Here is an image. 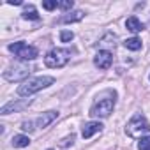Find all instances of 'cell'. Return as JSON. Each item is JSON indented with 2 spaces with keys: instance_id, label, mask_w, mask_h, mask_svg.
Returning a JSON list of instances; mask_svg holds the SVG:
<instances>
[{
  "instance_id": "cell-1",
  "label": "cell",
  "mask_w": 150,
  "mask_h": 150,
  "mask_svg": "<svg viewBox=\"0 0 150 150\" xmlns=\"http://www.w3.org/2000/svg\"><path fill=\"white\" fill-rule=\"evenodd\" d=\"M53 83H55V78H51V76H37V78H32V80L25 81L23 85H20L18 94L21 97H30L32 94H35V92H39V90L53 85Z\"/></svg>"
},
{
  "instance_id": "cell-2",
  "label": "cell",
  "mask_w": 150,
  "mask_h": 150,
  "mask_svg": "<svg viewBox=\"0 0 150 150\" xmlns=\"http://www.w3.org/2000/svg\"><path fill=\"white\" fill-rule=\"evenodd\" d=\"M150 132V124L146 122V118L141 115V113H136L132 115V118L127 122L125 125V134L131 136V138H145V134Z\"/></svg>"
},
{
  "instance_id": "cell-3",
  "label": "cell",
  "mask_w": 150,
  "mask_h": 150,
  "mask_svg": "<svg viewBox=\"0 0 150 150\" xmlns=\"http://www.w3.org/2000/svg\"><path fill=\"white\" fill-rule=\"evenodd\" d=\"M71 58V51L69 50H64V48H53L46 53L44 57V64L46 67H51V69H60L64 67Z\"/></svg>"
},
{
  "instance_id": "cell-4",
  "label": "cell",
  "mask_w": 150,
  "mask_h": 150,
  "mask_svg": "<svg viewBox=\"0 0 150 150\" xmlns=\"http://www.w3.org/2000/svg\"><path fill=\"white\" fill-rule=\"evenodd\" d=\"M113 108H115V94L108 96V97H97V101L90 108V115L99 117V118H108L111 115Z\"/></svg>"
},
{
  "instance_id": "cell-5",
  "label": "cell",
  "mask_w": 150,
  "mask_h": 150,
  "mask_svg": "<svg viewBox=\"0 0 150 150\" xmlns=\"http://www.w3.org/2000/svg\"><path fill=\"white\" fill-rule=\"evenodd\" d=\"M30 72H32L30 65H27V64H23V62H18V64L9 65V67L4 71V78H6L7 81H21V80H25V78L30 76Z\"/></svg>"
},
{
  "instance_id": "cell-6",
  "label": "cell",
  "mask_w": 150,
  "mask_h": 150,
  "mask_svg": "<svg viewBox=\"0 0 150 150\" xmlns=\"http://www.w3.org/2000/svg\"><path fill=\"white\" fill-rule=\"evenodd\" d=\"M9 51H13L20 60H34V58H37V55H39L37 48L28 46V44H25L23 41L9 44Z\"/></svg>"
},
{
  "instance_id": "cell-7",
  "label": "cell",
  "mask_w": 150,
  "mask_h": 150,
  "mask_svg": "<svg viewBox=\"0 0 150 150\" xmlns=\"http://www.w3.org/2000/svg\"><path fill=\"white\" fill-rule=\"evenodd\" d=\"M32 104V99H18V101H11L7 104H4L0 108V115H9V113H18V111H23L25 108H28Z\"/></svg>"
},
{
  "instance_id": "cell-8",
  "label": "cell",
  "mask_w": 150,
  "mask_h": 150,
  "mask_svg": "<svg viewBox=\"0 0 150 150\" xmlns=\"http://www.w3.org/2000/svg\"><path fill=\"white\" fill-rule=\"evenodd\" d=\"M111 62H113V55H111L108 50L97 51V55H96V58H94V64H96L99 69H108V67L111 65Z\"/></svg>"
},
{
  "instance_id": "cell-9",
  "label": "cell",
  "mask_w": 150,
  "mask_h": 150,
  "mask_svg": "<svg viewBox=\"0 0 150 150\" xmlns=\"http://www.w3.org/2000/svg\"><path fill=\"white\" fill-rule=\"evenodd\" d=\"M103 131V124L101 122H87L85 125H83V129H81V136L85 138V139H88V138H92L96 132H101Z\"/></svg>"
},
{
  "instance_id": "cell-10",
  "label": "cell",
  "mask_w": 150,
  "mask_h": 150,
  "mask_svg": "<svg viewBox=\"0 0 150 150\" xmlns=\"http://www.w3.org/2000/svg\"><path fill=\"white\" fill-rule=\"evenodd\" d=\"M57 117H58V111H53V110H51V111H46V113H42V115L37 118V127H39V129H44V127H48V125H50V124H51V122L57 118Z\"/></svg>"
},
{
  "instance_id": "cell-11",
  "label": "cell",
  "mask_w": 150,
  "mask_h": 150,
  "mask_svg": "<svg viewBox=\"0 0 150 150\" xmlns=\"http://www.w3.org/2000/svg\"><path fill=\"white\" fill-rule=\"evenodd\" d=\"M125 27H127V30H131V32H134V34H138V32L143 30V23H141L136 16L127 18V20H125Z\"/></svg>"
},
{
  "instance_id": "cell-12",
  "label": "cell",
  "mask_w": 150,
  "mask_h": 150,
  "mask_svg": "<svg viewBox=\"0 0 150 150\" xmlns=\"http://www.w3.org/2000/svg\"><path fill=\"white\" fill-rule=\"evenodd\" d=\"M83 16H85V13H83V11H74V13H69L67 16L60 18V23H72V21H80V20H83Z\"/></svg>"
},
{
  "instance_id": "cell-13",
  "label": "cell",
  "mask_w": 150,
  "mask_h": 150,
  "mask_svg": "<svg viewBox=\"0 0 150 150\" xmlns=\"http://www.w3.org/2000/svg\"><path fill=\"white\" fill-rule=\"evenodd\" d=\"M28 145H30V138L25 134H16L13 138V146H16V148H25Z\"/></svg>"
},
{
  "instance_id": "cell-14",
  "label": "cell",
  "mask_w": 150,
  "mask_h": 150,
  "mask_svg": "<svg viewBox=\"0 0 150 150\" xmlns=\"http://www.w3.org/2000/svg\"><path fill=\"white\" fill-rule=\"evenodd\" d=\"M21 16H23L25 20H34V21H37V20H39V14H37L35 7H34L32 4H30V6H25V9H23Z\"/></svg>"
},
{
  "instance_id": "cell-15",
  "label": "cell",
  "mask_w": 150,
  "mask_h": 150,
  "mask_svg": "<svg viewBox=\"0 0 150 150\" xmlns=\"http://www.w3.org/2000/svg\"><path fill=\"white\" fill-rule=\"evenodd\" d=\"M124 46H125L127 50H131V51H138V50L141 48V41H139L138 37H129V39L124 41Z\"/></svg>"
},
{
  "instance_id": "cell-16",
  "label": "cell",
  "mask_w": 150,
  "mask_h": 150,
  "mask_svg": "<svg viewBox=\"0 0 150 150\" xmlns=\"http://www.w3.org/2000/svg\"><path fill=\"white\" fill-rule=\"evenodd\" d=\"M138 150H150V136H145L138 141Z\"/></svg>"
},
{
  "instance_id": "cell-17",
  "label": "cell",
  "mask_w": 150,
  "mask_h": 150,
  "mask_svg": "<svg viewBox=\"0 0 150 150\" xmlns=\"http://www.w3.org/2000/svg\"><path fill=\"white\" fill-rule=\"evenodd\" d=\"M72 37H74V34L71 30H62L60 32V41L62 42H69V41H72Z\"/></svg>"
},
{
  "instance_id": "cell-18",
  "label": "cell",
  "mask_w": 150,
  "mask_h": 150,
  "mask_svg": "<svg viewBox=\"0 0 150 150\" xmlns=\"http://www.w3.org/2000/svg\"><path fill=\"white\" fill-rule=\"evenodd\" d=\"M72 0H62V2H58V7L62 9V11H71L72 9Z\"/></svg>"
},
{
  "instance_id": "cell-19",
  "label": "cell",
  "mask_w": 150,
  "mask_h": 150,
  "mask_svg": "<svg viewBox=\"0 0 150 150\" xmlns=\"http://www.w3.org/2000/svg\"><path fill=\"white\" fill-rule=\"evenodd\" d=\"M42 7H44L46 11H51V9H55V7H58V2H57V0H55V2L46 0V2H42Z\"/></svg>"
},
{
  "instance_id": "cell-20",
  "label": "cell",
  "mask_w": 150,
  "mask_h": 150,
  "mask_svg": "<svg viewBox=\"0 0 150 150\" xmlns=\"http://www.w3.org/2000/svg\"><path fill=\"white\" fill-rule=\"evenodd\" d=\"M72 141H74V134H71V136L64 138V139L60 141V146H69V145H72Z\"/></svg>"
},
{
  "instance_id": "cell-21",
  "label": "cell",
  "mask_w": 150,
  "mask_h": 150,
  "mask_svg": "<svg viewBox=\"0 0 150 150\" xmlns=\"http://www.w3.org/2000/svg\"><path fill=\"white\" fill-rule=\"evenodd\" d=\"M21 129L27 131V132H32V131H34V124H32V122H23V124H21Z\"/></svg>"
},
{
  "instance_id": "cell-22",
  "label": "cell",
  "mask_w": 150,
  "mask_h": 150,
  "mask_svg": "<svg viewBox=\"0 0 150 150\" xmlns=\"http://www.w3.org/2000/svg\"><path fill=\"white\" fill-rule=\"evenodd\" d=\"M9 6H21V0H9Z\"/></svg>"
},
{
  "instance_id": "cell-23",
  "label": "cell",
  "mask_w": 150,
  "mask_h": 150,
  "mask_svg": "<svg viewBox=\"0 0 150 150\" xmlns=\"http://www.w3.org/2000/svg\"><path fill=\"white\" fill-rule=\"evenodd\" d=\"M48 150H53V148H48Z\"/></svg>"
}]
</instances>
